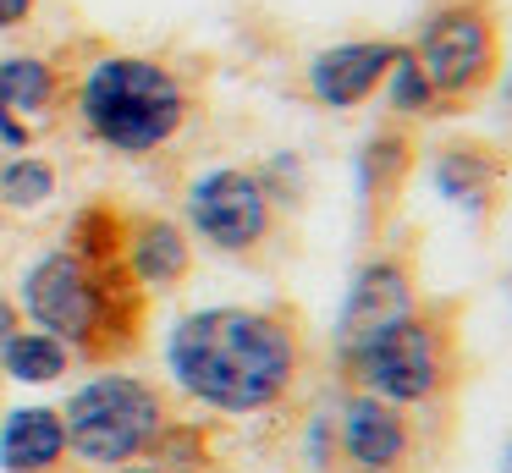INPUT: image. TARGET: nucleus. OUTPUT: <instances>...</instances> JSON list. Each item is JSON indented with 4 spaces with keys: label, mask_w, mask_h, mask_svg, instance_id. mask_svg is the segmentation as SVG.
I'll use <instances>...</instances> for the list:
<instances>
[{
    "label": "nucleus",
    "mask_w": 512,
    "mask_h": 473,
    "mask_svg": "<svg viewBox=\"0 0 512 473\" xmlns=\"http://www.w3.org/2000/svg\"><path fill=\"white\" fill-rule=\"evenodd\" d=\"M166 369L188 402L248 418L292 396L303 374V341L270 308L210 303L166 330Z\"/></svg>",
    "instance_id": "obj_1"
},
{
    "label": "nucleus",
    "mask_w": 512,
    "mask_h": 473,
    "mask_svg": "<svg viewBox=\"0 0 512 473\" xmlns=\"http://www.w3.org/2000/svg\"><path fill=\"white\" fill-rule=\"evenodd\" d=\"M0 143H6V149H28V121H17L12 110H6V99H0Z\"/></svg>",
    "instance_id": "obj_18"
},
{
    "label": "nucleus",
    "mask_w": 512,
    "mask_h": 473,
    "mask_svg": "<svg viewBox=\"0 0 512 473\" xmlns=\"http://www.w3.org/2000/svg\"><path fill=\"white\" fill-rule=\"evenodd\" d=\"M72 369V347L50 330H12L0 347V374L17 385H56Z\"/></svg>",
    "instance_id": "obj_15"
},
{
    "label": "nucleus",
    "mask_w": 512,
    "mask_h": 473,
    "mask_svg": "<svg viewBox=\"0 0 512 473\" xmlns=\"http://www.w3.org/2000/svg\"><path fill=\"white\" fill-rule=\"evenodd\" d=\"M342 451L353 468L369 473H397L402 462L413 457V424L402 407L380 402V396L358 391L353 402L342 407Z\"/></svg>",
    "instance_id": "obj_9"
},
{
    "label": "nucleus",
    "mask_w": 512,
    "mask_h": 473,
    "mask_svg": "<svg viewBox=\"0 0 512 473\" xmlns=\"http://www.w3.org/2000/svg\"><path fill=\"white\" fill-rule=\"evenodd\" d=\"M386 94H391V105H397L402 116H430V110H441V99H435L430 77L419 72V61L408 55V44H402V55L386 72Z\"/></svg>",
    "instance_id": "obj_17"
},
{
    "label": "nucleus",
    "mask_w": 512,
    "mask_h": 473,
    "mask_svg": "<svg viewBox=\"0 0 512 473\" xmlns=\"http://www.w3.org/2000/svg\"><path fill=\"white\" fill-rule=\"evenodd\" d=\"M408 308H419V297H413V270L402 259H386V253H380V259H369L364 270L353 275V286H347L336 336H342V347H347V341L391 325V319L408 314Z\"/></svg>",
    "instance_id": "obj_10"
},
{
    "label": "nucleus",
    "mask_w": 512,
    "mask_h": 473,
    "mask_svg": "<svg viewBox=\"0 0 512 473\" xmlns=\"http://www.w3.org/2000/svg\"><path fill=\"white\" fill-rule=\"evenodd\" d=\"M56 94H61V77L45 55H0V99L17 121L50 116Z\"/></svg>",
    "instance_id": "obj_14"
},
{
    "label": "nucleus",
    "mask_w": 512,
    "mask_h": 473,
    "mask_svg": "<svg viewBox=\"0 0 512 473\" xmlns=\"http://www.w3.org/2000/svg\"><path fill=\"white\" fill-rule=\"evenodd\" d=\"M430 176L457 209H490L496 204V187H501V160L485 143H446L435 154Z\"/></svg>",
    "instance_id": "obj_13"
},
{
    "label": "nucleus",
    "mask_w": 512,
    "mask_h": 473,
    "mask_svg": "<svg viewBox=\"0 0 512 473\" xmlns=\"http://www.w3.org/2000/svg\"><path fill=\"white\" fill-rule=\"evenodd\" d=\"M507 473H512V451H507Z\"/></svg>",
    "instance_id": "obj_22"
},
{
    "label": "nucleus",
    "mask_w": 512,
    "mask_h": 473,
    "mask_svg": "<svg viewBox=\"0 0 512 473\" xmlns=\"http://www.w3.org/2000/svg\"><path fill=\"white\" fill-rule=\"evenodd\" d=\"M408 55L419 61V72L430 77L435 99H479L501 72V28L479 0H457L441 6L419 28V39L408 44Z\"/></svg>",
    "instance_id": "obj_6"
},
{
    "label": "nucleus",
    "mask_w": 512,
    "mask_h": 473,
    "mask_svg": "<svg viewBox=\"0 0 512 473\" xmlns=\"http://www.w3.org/2000/svg\"><path fill=\"white\" fill-rule=\"evenodd\" d=\"M34 17V0H0V33L6 28H23Z\"/></svg>",
    "instance_id": "obj_19"
},
{
    "label": "nucleus",
    "mask_w": 512,
    "mask_h": 473,
    "mask_svg": "<svg viewBox=\"0 0 512 473\" xmlns=\"http://www.w3.org/2000/svg\"><path fill=\"white\" fill-rule=\"evenodd\" d=\"M111 473H166V468H155V462H127V468H111Z\"/></svg>",
    "instance_id": "obj_21"
},
{
    "label": "nucleus",
    "mask_w": 512,
    "mask_h": 473,
    "mask_svg": "<svg viewBox=\"0 0 512 473\" xmlns=\"http://www.w3.org/2000/svg\"><path fill=\"white\" fill-rule=\"evenodd\" d=\"M17 330V308L12 303H0V347H6V336Z\"/></svg>",
    "instance_id": "obj_20"
},
{
    "label": "nucleus",
    "mask_w": 512,
    "mask_h": 473,
    "mask_svg": "<svg viewBox=\"0 0 512 473\" xmlns=\"http://www.w3.org/2000/svg\"><path fill=\"white\" fill-rule=\"evenodd\" d=\"M342 363L364 396H380L391 407H430L457 385L463 352H457V330L446 314L408 308L391 325L347 341Z\"/></svg>",
    "instance_id": "obj_4"
},
{
    "label": "nucleus",
    "mask_w": 512,
    "mask_h": 473,
    "mask_svg": "<svg viewBox=\"0 0 512 473\" xmlns=\"http://www.w3.org/2000/svg\"><path fill=\"white\" fill-rule=\"evenodd\" d=\"M56 193V165L45 154H12L0 165V204L6 209H39Z\"/></svg>",
    "instance_id": "obj_16"
},
{
    "label": "nucleus",
    "mask_w": 512,
    "mask_h": 473,
    "mask_svg": "<svg viewBox=\"0 0 512 473\" xmlns=\"http://www.w3.org/2000/svg\"><path fill=\"white\" fill-rule=\"evenodd\" d=\"M23 314L83 358H116L138 341L144 286L127 264H94L72 248H50L23 270Z\"/></svg>",
    "instance_id": "obj_2"
},
{
    "label": "nucleus",
    "mask_w": 512,
    "mask_h": 473,
    "mask_svg": "<svg viewBox=\"0 0 512 473\" xmlns=\"http://www.w3.org/2000/svg\"><path fill=\"white\" fill-rule=\"evenodd\" d=\"M358 473H369V468H358Z\"/></svg>",
    "instance_id": "obj_23"
},
{
    "label": "nucleus",
    "mask_w": 512,
    "mask_h": 473,
    "mask_svg": "<svg viewBox=\"0 0 512 473\" xmlns=\"http://www.w3.org/2000/svg\"><path fill=\"white\" fill-rule=\"evenodd\" d=\"M122 264L144 292H171V286H182L193 270V242L177 220H160V215L127 220Z\"/></svg>",
    "instance_id": "obj_12"
},
{
    "label": "nucleus",
    "mask_w": 512,
    "mask_h": 473,
    "mask_svg": "<svg viewBox=\"0 0 512 473\" xmlns=\"http://www.w3.org/2000/svg\"><path fill=\"white\" fill-rule=\"evenodd\" d=\"M67 424L61 407L23 402L0 413V473H61L67 468Z\"/></svg>",
    "instance_id": "obj_11"
},
{
    "label": "nucleus",
    "mask_w": 512,
    "mask_h": 473,
    "mask_svg": "<svg viewBox=\"0 0 512 473\" xmlns=\"http://www.w3.org/2000/svg\"><path fill=\"white\" fill-rule=\"evenodd\" d=\"M78 121L111 154L144 160L166 149L188 121V88L155 55L111 50L78 77Z\"/></svg>",
    "instance_id": "obj_3"
},
{
    "label": "nucleus",
    "mask_w": 512,
    "mask_h": 473,
    "mask_svg": "<svg viewBox=\"0 0 512 473\" xmlns=\"http://www.w3.org/2000/svg\"><path fill=\"white\" fill-rule=\"evenodd\" d=\"M276 226V198L259 171L215 165L188 182V231L215 253H254Z\"/></svg>",
    "instance_id": "obj_7"
},
{
    "label": "nucleus",
    "mask_w": 512,
    "mask_h": 473,
    "mask_svg": "<svg viewBox=\"0 0 512 473\" xmlns=\"http://www.w3.org/2000/svg\"><path fill=\"white\" fill-rule=\"evenodd\" d=\"M61 424H67L72 462L111 473V468H127V462L149 457L171 418H166V396H160L155 380L105 369L67 396Z\"/></svg>",
    "instance_id": "obj_5"
},
{
    "label": "nucleus",
    "mask_w": 512,
    "mask_h": 473,
    "mask_svg": "<svg viewBox=\"0 0 512 473\" xmlns=\"http://www.w3.org/2000/svg\"><path fill=\"white\" fill-rule=\"evenodd\" d=\"M402 55L397 39H347V44H331L309 61L303 83H309L314 105L325 110H358L364 99H375L386 88V72L391 61Z\"/></svg>",
    "instance_id": "obj_8"
}]
</instances>
